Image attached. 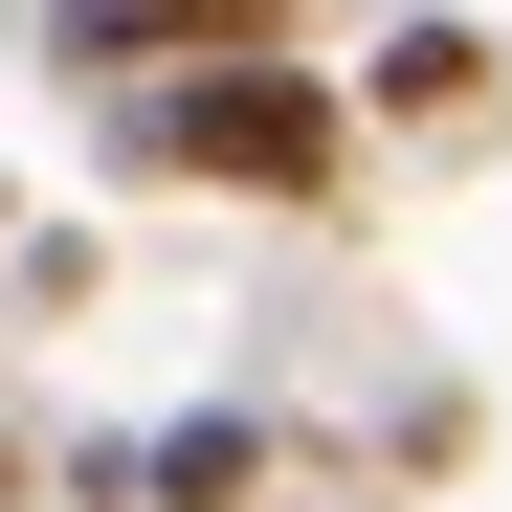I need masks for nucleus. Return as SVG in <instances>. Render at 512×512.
Listing matches in <instances>:
<instances>
[{
    "mask_svg": "<svg viewBox=\"0 0 512 512\" xmlns=\"http://www.w3.org/2000/svg\"><path fill=\"white\" fill-rule=\"evenodd\" d=\"M134 179H201V201H312L334 179V90L290 45H223V67H134V112H112Z\"/></svg>",
    "mask_w": 512,
    "mask_h": 512,
    "instance_id": "obj_1",
    "label": "nucleus"
},
{
    "mask_svg": "<svg viewBox=\"0 0 512 512\" xmlns=\"http://www.w3.org/2000/svg\"><path fill=\"white\" fill-rule=\"evenodd\" d=\"M223 45H268V0H45V67H223Z\"/></svg>",
    "mask_w": 512,
    "mask_h": 512,
    "instance_id": "obj_2",
    "label": "nucleus"
},
{
    "mask_svg": "<svg viewBox=\"0 0 512 512\" xmlns=\"http://www.w3.org/2000/svg\"><path fill=\"white\" fill-rule=\"evenodd\" d=\"M156 490H179V512H245V490H268V446H245V423H179V446H156Z\"/></svg>",
    "mask_w": 512,
    "mask_h": 512,
    "instance_id": "obj_3",
    "label": "nucleus"
}]
</instances>
